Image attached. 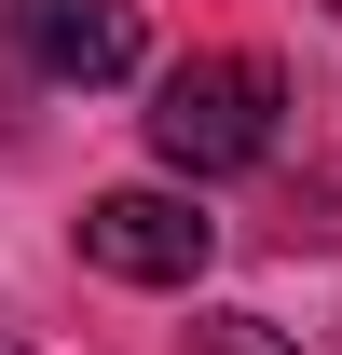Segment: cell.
<instances>
[{"mask_svg":"<svg viewBox=\"0 0 342 355\" xmlns=\"http://www.w3.org/2000/svg\"><path fill=\"white\" fill-rule=\"evenodd\" d=\"M274 69L260 55H192V69H165V96H151V150H165L178 178H233L274 150Z\"/></svg>","mask_w":342,"mask_h":355,"instance_id":"obj_1","label":"cell"},{"mask_svg":"<svg viewBox=\"0 0 342 355\" xmlns=\"http://www.w3.org/2000/svg\"><path fill=\"white\" fill-rule=\"evenodd\" d=\"M206 246H219V219L178 205V191H96V205H83V260L124 273V287H192Z\"/></svg>","mask_w":342,"mask_h":355,"instance_id":"obj_2","label":"cell"},{"mask_svg":"<svg viewBox=\"0 0 342 355\" xmlns=\"http://www.w3.org/2000/svg\"><path fill=\"white\" fill-rule=\"evenodd\" d=\"M0 28L55 83H124L137 69V0H0Z\"/></svg>","mask_w":342,"mask_h":355,"instance_id":"obj_3","label":"cell"},{"mask_svg":"<svg viewBox=\"0 0 342 355\" xmlns=\"http://www.w3.org/2000/svg\"><path fill=\"white\" fill-rule=\"evenodd\" d=\"M192 355H301V342H274V314H192Z\"/></svg>","mask_w":342,"mask_h":355,"instance_id":"obj_4","label":"cell"},{"mask_svg":"<svg viewBox=\"0 0 342 355\" xmlns=\"http://www.w3.org/2000/svg\"><path fill=\"white\" fill-rule=\"evenodd\" d=\"M0 355H28V342H14V328H0Z\"/></svg>","mask_w":342,"mask_h":355,"instance_id":"obj_5","label":"cell"}]
</instances>
